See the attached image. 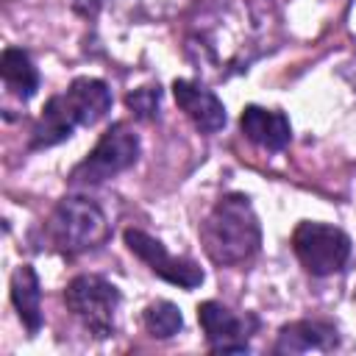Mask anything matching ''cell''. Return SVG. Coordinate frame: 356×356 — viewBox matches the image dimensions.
<instances>
[{
  "mask_svg": "<svg viewBox=\"0 0 356 356\" xmlns=\"http://www.w3.org/2000/svg\"><path fill=\"white\" fill-rule=\"evenodd\" d=\"M239 128L245 134V139H250L253 145L264 147V150H284L292 139V125L286 120L284 111L275 108H261V106H245L239 114Z\"/></svg>",
  "mask_w": 356,
  "mask_h": 356,
  "instance_id": "cell-9",
  "label": "cell"
},
{
  "mask_svg": "<svg viewBox=\"0 0 356 356\" xmlns=\"http://www.w3.org/2000/svg\"><path fill=\"white\" fill-rule=\"evenodd\" d=\"M78 125H81V120H78L75 108L70 106L67 95H64V92H61V95H53V97L44 103V108H42L36 125H33L31 150H44V147H53V145L70 139Z\"/></svg>",
  "mask_w": 356,
  "mask_h": 356,
  "instance_id": "cell-11",
  "label": "cell"
},
{
  "mask_svg": "<svg viewBox=\"0 0 356 356\" xmlns=\"http://www.w3.org/2000/svg\"><path fill=\"white\" fill-rule=\"evenodd\" d=\"M139 136L128 122H114L111 128H106V134L97 139V145L86 153V159L70 172V181L78 186H92V184H103L120 172H125L128 167L136 164L139 159Z\"/></svg>",
  "mask_w": 356,
  "mask_h": 356,
  "instance_id": "cell-3",
  "label": "cell"
},
{
  "mask_svg": "<svg viewBox=\"0 0 356 356\" xmlns=\"http://www.w3.org/2000/svg\"><path fill=\"white\" fill-rule=\"evenodd\" d=\"M339 348V331L328 320H295L278 331L275 353H309V350H334Z\"/></svg>",
  "mask_w": 356,
  "mask_h": 356,
  "instance_id": "cell-10",
  "label": "cell"
},
{
  "mask_svg": "<svg viewBox=\"0 0 356 356\" xmlns=\"http://www.w3.org/2000/svg\"><path fill=\"white\" fill-rule=\"evenodd\" d=\"M292 250L306 273L323 278L345 270L350 259V236L337 225L303 220L292 231Z\"/></svg>",
  "mask_w": 356,
  "mask_h": 356,
  "instance_id": "cell-5",
  "label": "cell"
},
{
  "mask_svg": "<svg viewBox=\"0 0 356 356\" xmlns=\"http://www.w3.org/2000/svg\"><path fill=\"white\" fill-rule=\"evenodd\" d=\"M47 234H50L53 248H58L67 256H78V253L100 248L108 239V222H106L103 209L95 200L70 195L58 200V206L53 209Z\"/></svg>",
  "mask_w": 356,
  "mask_h": 356,
  "instance_id": "cell-2",
  "label": "cell"
},
{
  "mask_svg": "<svg viewBox=\"0 0 356 356\" xmlns=\"http://www.w3.org/2000/svg\"><path fill=\"white\" fill-rule=\"evenodd\" d=\"M353 298H356V295H353Z\"/></svg>",
  "mask_w": 356,
  "mask_h": 356,
  "instance_id": "cell-18",
  "label": "cell"
},
{
  "mask_svg": "<svg viewBox=\"0 0 356 356\" xmlns=\"http://www.w3.org/2000/svg\"><path fill=\"white\" fill-rule=\"evenodd\" d=\"M0 75L6 81V86L19 97V100H31L39 89V70L33 67L31 56L22 47H6L0 56Z\"/></svg>",
  "mask_w": 356,
  "mask_h": 356,
  "instance_id": "cell-14",
  "label": "cell"
},
{
  "mask_svg": "<svg viewBox=\"0 0 356 356\" xmlns=\"http://www.w3.org/2000/svg\"><path fill=\"white\" fill-rule=\"evenodd\" d=\"M197 323L214 353H248V337L256 331L259 320L253 314L239 317L217 300H203L197 306Z\"/></svg>",
  "mask_w": 356,
  "mask_h": 356,
  "instance_id": "cell-7",
  "label": "cell"
},
{
  "mask_svg": "<svg viewBox=\"0 0 356 356\" xmlns=\"http://www.w3.org/2000/svg\"><path fill=\"white\" fill-rule=\"evenodd\" d=\"M120 289L103 275L83 273L75 275L64 289L67 309L83 323V328L100 339L114 334V317L120 309Z\"/></svg>",
  "mask_w": 356,
  "mask_h": 356,
  "instance_id": "cell-4",
  "label": "cell"
},
{
  "mask_svg": "<svg viewBox=\"0 0 356 356\" xmlns=\"http://www.w3.org/2000/svg\"><path fill=\"white\" fill-rule=\"evenodd\" d=\"M11 303L28 334H36L42 328V284L31 264H19L11 273Z\"/></svg>",
  "mask_w": 356,
  "mask_h": 356,
  "instance_id": "cell-12",
  "label": "cell"
},
{
  "mask_svg": "<svg viewBox=\"0 0 356 356\" xmlns=\"http://www.w3.org/2000/svg\"><path fill=\"white\" fill-rule=\"evenodd\" d=\"M75 3V8L81 11V14H86V17H95L97 14V6H100V0H72Z\"/></svg>",
  "mask_w": 356,
  "mask_h": 356,
  "instance_id": "cell-17",
  "label": "cell"
},
{
  "mask_svg": "<svg viewBox=\"0 0 356 356\" xmlns=\"http://www.w3.org/2000/svg\"><path fill=\"white\" fill-rule=\"evenodd\" d=\"M81 120V125H95L111 111V89L97 78H75L64 92Z\"/></svg>",
  "mask_w": 356,
  "mask_h": 356,
  "instance_id": "cell-13",
  "label": "cell"
},
{
  "mask_svg": "<svg viewBox=\"0 0 356 356\" xmlns=\"http://www.w3.org/2000/svg\"><path fill=\"white\" fill-rule=\"evenodd\" d=\"M172 95H175V103L178 108L189 117V122L203 131V134H217L220 128H225V106L222 100L206 89L203 83L197 81H186V78H178L172 83Z\"/></svg>",
  "mask_w": 356,
  "mask_h": 356,
  "instance_id": "cell-8",
  "label": "cell"
},
{
  "mask_svg": "<svg viewBox=\"0 0 356 356\" xmlns=\"http://www.w3.org/2000/svg\"><path fill=\"white\" fill-rule=\"evenodd\" d=\"M200 242L206 256L220 267H236L250 261L261 245V225L242 192L222 195L200 222Z\"/></svg>",
  "mask_w": 356,
  "mask_h": 356,
  "instance_id": "cell-1",
  "label": "cell"
},
{
  "mask_svg": "<svg viewBox=\"0 0 356 356\" xmlns=\"http://www.w3.org/2000/svg\"><path fill=\"white\" fill-rule=\"evenodd\" d=\"M122 236H125L128 250L134 256H139L150 267V273H156L167 284H175L181 289H195V286L203 284V270L197 267V261L167 253V248L156 236H150V234H145L139 228H125Z\"/></svg>",
  "mask_w": 356,
  "mask_h": 356,
  "instance_id": "cell-6",
  "label": "cell"
},
{
  "mask_svg": "<svg viewBox=\"0 0 356 356\" xmlns=\"http://www.w3.org/2000/svg\"><path fill=\"white\" fill-rule=\"evenodd\" d=\"M142 320H145L147 334L156 337V339H170V337H175V334L184 328L181 309H178L175 303H170V300H153V303L145 309Z\"/></svg>",
  "mask_w": 356,
  "mask_h": 356,
  "instance_id": "cell-15",
  "label": "cell"
},
{
  "mask_svg": "<svg viewBox=\"0 0 356 356\" xmlns=\"http://www.w3.org/2000/svg\"><path fill=\"white\" fill-rule=\"evenodd\" d=\"M125 103H128V108L134 111V117H139V120H153V117L159 114L161 89H159V83H156V86H142V89H134V92H128Z\"/></svg>",
  "mask_w": 356,
  "mask_h": 356,
  "instance_id": "cell-16",
  "label": "cell"
}]
</instances>
